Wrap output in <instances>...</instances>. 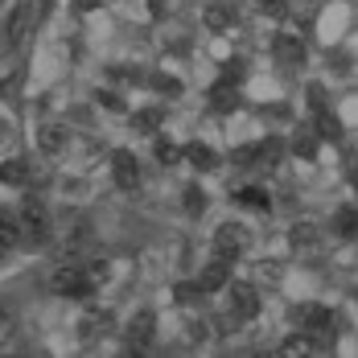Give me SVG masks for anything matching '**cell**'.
I'll list each match as a JSON object with an SVG mask.
<instances>
[{
  "label": "cell",
  "instance_id": "6da1fadb",
  "mask_svg": "<svg viewBox=\"0 0 358 358\" xmlns=\"http://www.w3.org/2000/svg\"><path fill=\"white\" fill-rule=\"evenodd\" d=\"M17 227H21V239H25V243H41V239H45V231H50V210H45V202H41L37 194H29V198L21 202Z\"/></svg>",
  "mask_w": 358,
  "mask_h": 358
},
{
  "label": "cell",
  "instance_id": "7a4b0ae2",
  "mask_svg": "<svg viewBox=\"0 0 358 358\" xmlns=\"http://www.w3.org/2000/svg\"><path fill=\"white\" fill-rule=\"evenodd\" d=\"M50 288H54V296H91V288H95V280L87 276V268H74V264H66V268H58L54 276H50Z\"/></svg>",
  "mask_w": 358,
  "mask_h": 358
},
{
  "label": "cell",
  "instance_id": "3957f363",
  "mask_svg": "<svg viewBox=\"0 0 358 358\" xmlns=\"http://www.w3.org/2000/svg\"><path fill=\"white\" fill-rule=\"evenodd\" d=\"M227 301H231V317L235 322H251L259 313V292L248 280H227Z\"/></svg>",
  "mask_w": 358,
  "mask_h": 358
},
{
  "label": "cell",
  "instance_id": "277c9868",
  "mask_svg": "<svg viewBox=\"0 0 358 358\" xmlns=\"http://www.w3.org/2000/svg\"><path fill=\"white\" fill-rule=\"evenodd\" d=\"M248 248H251V231L243 222H222L215 231V255H222V259H235Z\"/></svg>",
  "mask_w": 358,
  "mask_h": 358
},
{
  "label": "cell",
  "instance_id": "5b68a950",
  "mask_svg": "<svg viewBox=\"0 0 358 358\" xmlns=\"http://www.w3.org/2000/svg\"><path fill=\"white\" fill-rule=\"evenodd\" d=\"M111 181L120 189H136L141 185V161L128 152V148H115L111 152Z\"/></svg>",
  "mask_w": 358,
  "mask_h": 358
},
{
  "label": "cell",
  "instance_id": "8992f818",
  "mask_svg": "<svg viewBox=\"0 0 358 358\" xmlns=\"http://www.w3.org/2000/svg\"><path fill=\"white\" fill-rule=\"evenodd\" d=\"M71 141V128L62 124V120H41L37 124V148L45 152V157H58L62 148Z\"/></svg>",
  "mask_w": 358,
  "mask_h": 358
},
{
  "label": "cell",
  "instance_id": "52a82bcc",
  "mask_svg": "<svg viewBox=\"0 0 358 358\" xmlns=\"http://www.w3.org/2000/svg\"><path fill=\"white\" fill-rule=\"evenodd\" d=\"M37 13H41V8H37L34 0H25V4H21V8L13 13V21L4 25V41H8V45H21V41L29 37V29H34Z\"/></svg>",
  "mask_w": 358,
  "mask_h": 358
},
{
  "label": "cell",
  "instance_id": "ba28073f",
  "mask_svg": "<svg viewBox=\"0 0 358 358\" xmlns=\"http://www.w3.org/2000/svg\"><path fill=\"white\" fill-rule=\"evenodd\" d=\"M227 280H231V259L215 255L210 264H202V272H198V280H194V285L202 288V292H222Z\"/></svg>",
  "mask_w": 358,
  "mask_h": 358
},
{
  "label": "cell",
  "instance_id": "9c48e42d",
  "mask_svg": "<svg viewBox=\"0 0 358 358\" xmlns=\"http://www.w3.org/2000/svg\"><path fill=\"white\" fill-rule=\"evenodd\" d=\"M292 317H296L301 329H329L338 313H334V309H325V305H313V301H309V305H296V309H292Z\"/></svg>",
  "mask_w": 358,
  "mask_h": 358
},
{
  "label": "cell",
  "instance_id": "30bf717a",
  "mask_svg": "<svg viewBox=\"0 0 358 358\" xmlns=\"http://www.w3.org/2000/svg\"><path fill=\"white\" fill-rule=\"evenodd\" d=\"M206 103H210V111H235L239 108V83L235 78H218L210 87V95H206Z\"/></svg>",
  "mask_w": 358,
  "mask_h": 358
},
{
  "label": "cell",
  "instance_id": "8fae6325",
  "mask_svg": "<svg viewBox=\"0 0 358 358\" xmlns=\"http://www.w3.org/2000/svg\"><path fill=\"white\" fill-rule=\"evenodd\" d=\"M152 329H157L152 313H136V317L128 322V350H132V355H136V350H144V346L152 342Z\"/></svg>",
  "mask_w": 358,
  "mask_h": 358
},
{
  "label": "cell",
  "instance_id": "7c38bea8",
  "mask_svg": "<svg viewBox=\"0 0 358 358\" xmlns=\"http://www.w3.org/2000/svg\"><path fill=\"white\" fill-rule=\"evenodd\" d=\"M181 157L194 165V169H215L218 165V152H215V144H206V141H194V144H185L181 148Z\"/></svg>",
  "mask_w": 358,
  "mask_h": 358
},
{
  "label": "cell",
  "instance_id": "4fadbf2b",
  "mask_svg": "<svg viewBox=\"0 0 358 358\" xmlns=\"http://www.w3.org/2000/svg\"><path fill=\"white\" fill-rule=\"evenodd\" d=\"M25 181H29V165L21 157L0 161V185H25Z\"/></svg>",
  "mask_w": 358,
  "mask_h": 358
},
{
  "label": "cell",
  "instance_id": "5bb4252c",
  "mask_svg": "<svg viewBox=\"0 0 358 358\" xmlns=\"http://www.w3.org/2000/svg\"><path fill=\"white\" fill-rule=\"evenodd\" d=\"M285 157V141L280 136H268V141L255 144V165H276Z\"/></svg>",
  "mask_w": 358,
  "mask_h": 358
},
{
  "label": "cell",
  "instance_id": "9a60e30c",
  "mask_svg": "<svg viewBox=\"0 0 358 358\" xmlns=\"http://www.w3.org/2000/svg\"><path fill=\"white\" fill-rule=\"evenodd\" d=\"M276 54H280V62H301L305 58V41L292 34H280L276 37Z\"/></svg>",
  "mask_w": 358,
  "mask_h": 358
},
{
  "label": "cell",
  "instance_id": "2e32d148",
  "mask_svg": "<svg viewBox=\"0 0 358 358\" xmlns=\"http://www.w3.org/2000/svg\"><path fill=\"white\" fill-rule=\"evenodd\" d=\"M21 243V227H17V215H4L0 210V248H17Z\"/></svg>",
  "mask_w": 358,
  "mask_h": 358
},
{
  "label": "cell",
  "instance_id": "e0dca14e",
  "mask_svg": "<svg viewBox=\"0 0 358 358\" xmlns=\"http://www.w3.org/2000/svg\"><path fill=\"white\" fill-rule=\"evenodd\" d=\"M161 108H144V111H136L132 115V128H141V132H161Z\"/></svg>",
  "mask_w": 358,
  "mask_h": 358
},
{
  "label": "cell",
  "instance_id": "ac0fdd59",
  "mask_svg": "<svg viewBox=\"0 0 358 358\" xmlns=\"http://www.w3.org/2000/svg\"><path fill=\"white\" fill-rule=\"evenodd\" d=\"M313 136H325V141H342V124L329 115V111H317V132Z\"/></svg>",
  "mask_w": 358,
  "mask_h": 358
},
{
  "label": "cell",
  "instance_id": "d6986e66",
  "mask_svg": "<svg viewBox=\"0 0 358 358\" xmlns=\"http://www.w3.org/2000/svg\"><path fill=\"white\" fill-rule=\"evenodd\" d=\"M313 350V338L309 334H292V338H285V346H280V355L296 358V355H309Z\"/></svg>",
  "mask_w": 358,
  "mask_h": 358
},
{
  "label": "cell",
  "instance_id": "ffe728a7",
  "mask_svg": "<svg viewBox=\"0 0 358 358\" xmlns=\"http://www.w3.org/2000/svg\"><path fill=\"white\" fill-rule=\"evenodd\" d=\"M152 152H157V161H161V165H173V161H181V148L169 141V136H157Z\"/></svg>",
  "mask_w": 358,
  "mask_h": 358
},
{
  "label": "cell",
  "instance_id": "44dd1931",
  "mask_svg": "<svg viewBox=\"0 0 358 358\" xmlns=\"http://www.w3.org/2000/svg\"><path fill=\"white\" fill-rule=\"evenodd\" d=\"M292 152H296L301 161H313V157H317V136H313V132H301V136L292 141Z\"/></svg>",
  "mask_w": 358,
  "mask_h": 358
},
{
  "label": "cell",
  "instance_id": "7402d4cb",
  "mask_svg": "<svg viewBox=\"0 0 358 358\" xmlns=\"http://www.w3.org/2000/svg\"><path fill=\"white\" fill-rule=\"evenodd\" d=\"M206 25H210V29H227V25H231V8H222V4H206Z\"/></svg>",
  "mask_w": 358,
  "mask_h": 358
},
{
  "label": "cell",
  "instance_id": "603a6c76",
  "mask_svg": "<svg viewBox=\"0 0 358 358\" xmlns=\"http://www.w3.org/2000/svg\"><path fill=\"white\" fill-rule=\"evenodd\" d=\"M99 329H111V313H91V317L83 322V338H95Z\"/></svg>",
  "mask_w": 358,
  "mask_h": 358
},
{
  "label": "cell",
  "instance_id": "cb8c5ba5",
  "mask_svg": "<svg viewBox=\"0 0 358 358\" xmlns=\"http://www.w3.org/2000/svg\"><path fill=\"white\" fill-rule=\"evenodd\" d=\"M185 210H189V215H202V210H206V194H202V185H189V189H185Z\"/></svg>",
  "mask_w": 358,
  "mask_h": 358
},
{
  "label": "cell",
  "instance_id": "d4e9b609",
  "mask_svg": "<svg viewBox=\"0 0 358 358\" xmlns=\"http://www.w3.org/2000/svg\"><path fill=\"white\" fill-rule=\"evenodd\" d=\"M235 198H239V202H243V206H259V210H264V206H268V194H264V189H255V185H248V189H239V194H235Z\"/></svg>",
  "mask_w": 358,
  "mask_h": 358
},
{
  "label": "cell",
  "instance_id": "484cf974",
  "mask_svg": "<svg viewBox=\"0 0 358 358\" xmlns=\"http://www.w3.org/2000/svg\"><path fill=\"white\" fill-rule=\"evenodd\" d=\"M152 87L161 95H181V78H169V74H152Z\"/></svg>",
  "mask_w": 358,
  "mask_h": 358
},
{
  "label": "cell",
  "instance_id": "4316f807",
  "mask_svg": "<svg viewBox=\"0 0 358 358\" xmlns=\"http://www.w3.org/2000/svg\"><path fill=\"white\" fill-rule=\"evenodd\" d=\"M334 218H338L334 227H338V231H342V235L350 239V235H355V206H342V210H338Z\"/></svg>",
  "mask_w": 358,
  "mask_h": 358
},
{
  "label": "cell",
  "instance_id": "83f0119b",
  "mask_svg": "<svg viewBox=\"0 0 358 358\" xmlns=\"http://www.w3.org/2000/svg\"><path fill=\"white\" fill-rule=\"evenodd\" d=\"M317 243V231L313 227H296L292 231V248H313Z\"/></svg>",
  "mask_w": 358,
  "mask_h": 358
},
{
  "label": "cell",
  "instance_id": "f1b7e54d",
  "mask_svg": "<svg viewBox=\"0 0 358 358\" xmlns=\"http://www.w3.org/2000/svg\"><path fill=\"white\" fill-rule=\"evenodd\" d=\"M198 296H206V292H202L198 285H181V288H178V301H181V305H194Z\"/></svg>",
  "mask_w": 358,
  "mask_h": 358
},
{
  "label": "cell",
  "instance_id": "f546056e",
  "mask_svg": "<svg viewBox=\"0 0 358 358\" xmlns=\"http://www.w3.org/2000/svg\"><path fill=\"white\" fill-rule=\"evenodd\" d=\"M259 4H264V13H268V17H285V0H259Z\"/></svg>",
  "mask_w": 358,
  "mask_h": 358
},
{
  "label": "cell",
  "instance_id": "4dcf8cb0",
  "mask_svg": "<svg viewBox=\"0 0 358 358\" xmlns=\"http://www.w3.org/2000/svg\"><path fill=\"white\" fill-rule=\"evenodd\" d=\"M309 103H313V111H325V103H329V99H325L322 87H313V91H309Z\"/></svg>",
  "mask_w": 358,
  "mask_h": 358
},
{
  "label": "cell",
  "instance_id": "1f68e13d",
  "mask_svg": "<svg viewBox=\"0 0 358 358\" xmlns=\"http://www.w3.org/2000/svg\"><path fill=\"white\" fill-rule=\"evenodd\" d=\"M99 4H103V0H71V8H74V13H95Z\"/></svg>",
  "mask_w": 358,
  "mask_h": 358
},
{
  "label": "cell",
  "instance_id": "d6a6232c",
  "mask_svg": "<svg viewBox=\"0 0 358 358\" xmlns=\"http://www.w3.org/2000/svg\"><path fill=\"white\" fill-rule=\"evenodd\" d=\"M99 103H103V108H124V99H120L115 91H99Z\"/></svg>",
  "mask_w": 358,
  "mask_h": 358
},
{
  "label": "cell",
  "instance_id": "836d02e7",
  "mask_svg": "<svg viewBox=\"0 0 358 358\" xmlns=\"http://www.w3.org/2000/svg\"><path fill=\"white\" fill-rule=\"evenodd\" d=\"M17 83H21L17 74H8V78H0V95H17Z\"/></svg>",
  "mask_w": 358,
  "mask_h": 358
},
{
  "label": "cell",
  "instance_id": "e575fe53",
  "mask_svg": "<svg viewBox=\"0 0 358 358\" xmlns=\"http://www.w3.org/2000/svg\"><path fill=\"white\" fill-rule=\"evenodd\" d=\"M4 259H8V248H0V264H4Z\"/></svg>",
  "mask_w": 358,
  "mask_h": 358
}]
</instances>
